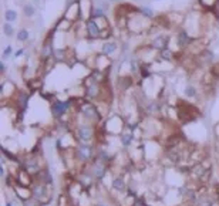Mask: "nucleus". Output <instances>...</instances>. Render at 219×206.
Instances as JSON below:
<instances>
[{"mask_svg":"<svg viewBox=\"0 0 219 206\" xmlns=\"http://www.w3.org/2000/svg\"><path fill=\"white\" fill-rule=\"evenodd\" d=\"M47 195V188L46 185H36L33 188V196L36 199H43Z\"/></svg>","mask_w":219,"mask_h":206,"instance_id":"obj_4","label":"nucleus"},{"mask_svg":"<svg viewBox=\"0 0 219 206\" xmlns=\"http://www.w3.org/2000/svg\"><path fill=\"white\" fill-rule=\"evenodd\" d=\"M97 206H107V205H104V203H98Z\"/></svg>","mask_w":219,"mask_h":206,"instance_id":"obj_30","label":"nucleus"},{"mask_svg":"<svg viewBox=\"0 0 219 206\" xmlns=\"http://www.w3.org/2000/svg\"><path fill=\"white\" fill-rule=\"evenodd\" d=\"M81 111H82V114L86 115L87 118H91V119L98 118V112H97L95 107H94V105H91V104H87V105H84V107L81 108Z\"/></svg>","mask_w":219,"mask_h":206,"instance_id":"obj_3","label":"nucleus"},{"mask_svg":"<svg viewBox=\"0 0 219 206\" xmlns=\"http://www.w3.org/2000/svg\"><path fill=\"white\" fill-rule=\"evenodd\" d=\"M3 31H4V34L7 37H11V36L14 34V28H13V26H11L10 23L6 22L4 24H3Z\"/></svg>","mask_w":219,"mask_h":206,"instance_id":"obj_14","label":"nucleus"},{"mask_svg":"<svg viewBox=\"0 0 219 206\" xmlns=\"http://www.w3.org/2000/svg\"><path fill=\"white\" fill-rule=\"evenodd\" d=\"M111 1H120V0H111Z\"/></svg>","mask_w":219,"mask_h":206,"instance_id":"obj_32","label":"nucleus"},{"mask_svg":"<svg viewBox=\"0 0 219 206\" xmlns=\"http://www.w3.org/2000/svg\"><path fill=\"white\" fill-rule=\"evenodd\" d=\"M11 53H13V47H11V46H7V47L4 49V51H3V58L9 57Z\"/></svg>","mask_w":219,"mask_h":206,"instance_id":"obj_24","label":"nucleus"},{"mask_svg":"<svg viewBox=\"0 0 219 206\" xmlns=\"http://www.w3.org/2000/svg\"><path fill=\"white\" fill-rule=\"evenodd\" d=\"M68 108V103H61V101H57V103L53 105V112L57 115H63Z\"/></svg>","mask_w":219,"mask_h":206,"instance_id":"obj_6","label":"nucleus"},{"mask_svg":"<svg viewBox=\"0 0 219 206\" xmlns=\"http://www.w3.org/2000/svg\"><path fill=\"white\" fill-rule=\"evenodd\" d=\"M97 91H98V87H97V84H95L94 80H93L91 87L88 88V95H90V97H95V95H97Z\"/></svg>","mask_w":219,"mask_h":206,"instance_id":"obj_18","label":"nucleus"},{"mask_svg":"<svg viewBox=\"0 0 219 206\" xmlns=\"http://www.w3.org/2000/svg\"><path fill=\"white\" fill-rule=\"evenodd\" d=\"M192 38L186 34V31H181L179 33V36H178V43H179V46L181 47H185L188 43H191Z\"/></svg>","mask_w":219,"mask_h":206,"instance_id":"obj_9","label":"nucleus"},{"mask_svg":"<svg viewBox=\"0 0 219 206\" xmlns=\"http://www.w3.org/2000/svg\"><path fill=\"white\" fill-rule=\"evenodd\" d=\"M87 33H88L90 37H98L100 28H98L97 23L94 22V20H90V22L87 23Z\"/></svg>","mask_w":219,"mask_h":206,"instance_id":"obj_5","label":"nucleus"},{"mask_svg":"<svg viewBox=\"0 0 219 206\" xmlns=\"http://www.w3.org/2000/svg\"><path fill=\"white\" fill-rule=\"evenodd\" d=\"M43 178H44V182H46L47 185L53 184V178H51V175H50L49 171H44L43 172Z\"/></svg>","mask_w":219,"mask_h":206,"instance_id":"obj_21","label":"nucleus"},{"mask_svg":"<svg viewBox=\"0 0 219 206\" xmlns=\"http://www.w3.org/2000/svg\"><path fill=\"white\" fill-rule=\"evenodd\" d=\"M0 70H2V73H4V71H6V64H4V61H2V63H0Z\"/></svg>","mask_w":219,"mask_h":206,"instance_id":"obj_28","label":"nucleus"},{"mask_svg":"<svg viewBox=\"0 0 219 206\" xmlns=\"http://www.w3.org/2000/svg\"><path fill=\"white\" fill-rule=\"evenodd\" d=\"M185 95L186 97H195V94H196V90L192 87V85H186L185 87Z\"/></svg>","mask_w":219,"mask_h":206,"instance_id":"obj_19","label":"nucleus"},{"mask_svg":"<svg viewBox=\"0 0 219 206\" xmlns=\"http://www.w3.org/2000/svg\"><path fill=\"white\" fill-rule=\"evenodd\" d=\"M23 13H24V16L32 17V16H34L36 9H34L33 4H24V6H23Z\"/></svg>","mask_w":219,"mask_h":206,"instance_id":"obj_12","label":"nucleus"},{"mask_svg":"<svg viewBox=\"0 0 219 206\" xmlns=\"http://www.w3.org/2000/svg\"><path fill=\"white\" fill-rule=\"evenodd\" d=\"M98 157H100V159H103V162H107V161L110 159V154L105 151V149H100Z\"/></svg>","mask_w":219,"mask_h":206,"instance_id":"obj_20","label":"nucleus"},{"mask_svg":"<svg viewBox=\"0 0 219 206\" xmlns=\"http://www.w3.org/2000/svg\"><path fill=\"white\" fill-rule=\"evenodd\" d=\"M159 54H161V57H162L164 60H171V58H172V51H171L170 49H166V47L161 50V51H159Z\"/></svg>","mask_w":219,"mask_h":206,"instance_id":"obj_16","label":"nucleus"},{"mask_svg":"<svg viewBox=\"0 0 219 206\" xmlns=\"http://www.w3.org/2000/svg\"><path fill=\"white\" fill-rule=\"evenodd\" d=\"M198 206H211V202L209 201H202L198 203Z\"/></svg>","mask_w":219,"mask_h":206,"instance_id":"obj_27","label":"nucleus"},{"mask_svg":"<svg viewBox=\"0 0 219 206\" xmlns=\"http://www.w3.org/2000/svg\"><path fill=\"white\" fill-rule=\"evenodd\" d=\"M94 176L98 179V181H101V179L104 178V175H105V168L103 166V163H100L97 162L95 165H94Z\"/></svg>","mask_w":219,"mask_h":206,"instance_id":"obj_8","label":"nucleus"},{"mask_svg":"<svg viewBox=\"0 0 219 206\" xmlns=\"http://www.w3.org/2000/svg\"><path fill=\"white\" fill-rule=\"evenodd\" d=\"M26 166H27L28 171H33V169L37 168V163H36V161H27Z\"/></svg>","mask_w":219,"mask_h":206,"instance_id":"obj_23","label":"nucleus"},{"mask_svg":"<svg viewBox=\"0 0 219 206\" xmlns=\"http://www.w3.org/2000/svg\"><path fill=\"white\" fill-rule=\"evenodd\" d=\"M7 206H13V203H10V202H7Z\"/></svg>","mask_w":219,"mask_h":206,"instance_id":"obj_31","label":"nucleus"},{"mask_svg":"<svg viewBox=\"0 0 219 206\" xmlns=\"http://www.w3.org/2000/svg\"><path fill=\"white\" fill-rule=\"evenodd\" d=\"M91 154H93V149L87 144H80V147L77 148V155L81 161H88L91 158Z\"/></svg>","mask_w":219,"mask_h":206,"instance_id":"obj_1","label":"nucleus"},{"mask_svg":"<svg viewBox=\"0 0 219 206\" xmlns=\"http://www.w3.org/2000/svg\"><path fill=\"white\" fill-rule=\"evenodd\" d=\"M140 11H142V14L144 16H147V17H152L154 16L152 9H149V7H142V9H140Z\"/></svg>","mask_w":219,"mask_h":206,"instance_id":"obj_22","label":"nucleus"},{"mask_svg":"<svg viewBox=\"0 0 219 206\" xmlns=\"http://www.w3.org/2000/svg\"><path fill=\"white\" fill-rule=\"evenodd\" d=\"M112 188L117 190H124L125 189V181L122 178H114V181H112Z\"/></svg>","mask_w":219,"mask_h":206,"instance_id":"obj_10","label":"nucleus"},{"mask_svg":"<svg viewBox=\"0 0 219 206\" xmlns=\"http://www.w3.org/2000/svg\"><path fill=\"white\" fill-rule=\"evenodd\" d=\"M115 49H117V44H115L114 41H108V43L103 44V47H101V53L105 54V55H110V54L114 53Z\"/></svg>","mask_w":219,"mask_h":206,"instance_id":"obj_7","label":"nucleus"},{"mask_svg":"<svg viewBox=\"0 0 219 206\" xmlns=\"http://www.w3.org/2000/svg\"><path fill=\"white\" fill-rule=\"evenodd\" d=\"M77 135H78V138L86 144V142H88L91 139L93 131H91V128H90L88 125H82V127H80V128L77 130Z\"/></svg>","mask_w":219,"mask_h":206,"instance_id":"obj_2","label":"nucleus"},{"mask_svg":"<svg viewBox=\"0 0 219 206\" xmlns=\"http://www.w3.org/2000/svg\"><path fill=\"white\" fill-rule=\"evenodd\" d=\"M17 40H19V41H27L28 40V31L26 28L19 30V33H17Z\"/></svg>","mask_w":219,"mask_h":206,"instance_id":"obj_15","label":"nucleus"},{"mask_svg":"<svg viewBox=\"0 0 219 206\" xmlns=\"http://www.w3.org/2000/svg\"><path fill=\"white\" fill-rule=\"evenodd\" d=\"M131 141H132L131 134H125V135H122V138H121V144H122L124 147H128V145L131 144Z\"/></svg>","mask_w":219,"mask_h":206,"instance_id":"obj_17","label":"nucleus"},{"mask_svg":"<svg viewBox=\"0 0 219 206\" xmlns=\"http://www.w3.org/2000/svg\"><path fill=\"white\" fill-rule=\"evenodd\" d=\"M4 19H6V22L7 23H11V22H16L17 20V13L14 10H6L4 13Z\"/></svg>","mask_w":219,"mask_h":206,"instance_id":"obj_11","label":"nucleus"},{"mask_svg":"<svg viewBox=\"0 0 219 206\" xmlns=\"http://www.w3.org/2000/svg\"><path fill=\"white\" fill-rule=\"evenodd\" d=\"M23 206H36V202L33 199H27V201L23 202Z\"/></svg>","mask_w":219,"mask_h":206,"instance_id":"obj_26","label":"nucleus"},{"mask_svg":"<svg viewBox=\"0 0 219 206\" xmlns=\"http://www.w3.org/2000/svg\"><path fill=\"white\" fill-rule=\"evenodd\" d=\"M165 43H166V40H164L162 37H157L155 40H154V43L152 46L155 47V49H159V50H162L165 49Z\"/></svg>","mask_w":219,"mask_h":206,"instance_id":"obj_13","label":"nucleus"},{"mask_svg":"<svg viewBox=\"0 0 219 206\" xmlns=\"http://www.w3.org/2000/svg\"><path fill=\"white\" fill-rule=\"evenodd\" d=\"M103 16H104V13H103V10H100V9H95V10H94V13L91 14V17H93V19H97V17H103Z\"/></svg>","mask_w":219,"mask_h":206,"instance_id":"obj_25","label":"nucleus"},{"mask_svg":"<svg viewBox=\"0 0 219 206\" xmlns=\"http://www.w3.org/2000/svg\"><path fill=\"white\" fill-rule=\"evenodd\" d=\"M23 53H24V49H20V50H19V51H17V53H16L14 55H16V57H19V55H22Z\"/></svg>","mask_w":219,"mask_h":206,"instance_id":"obj_29","label":"nucleus"}]
</instances>
